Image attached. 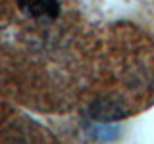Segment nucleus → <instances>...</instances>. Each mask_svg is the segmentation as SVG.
I'll use <instances>...</instances> for the list:
<instances>
[{"label":"nucleus","instance_id":"f257e3e1","mask_svg":"<svg viewBox=\"0 0 154 144\" xmlns=\"http://www.w3.org/2000/svg\"><path fill=\"white\" fill-rule=\"evenodd\" d=\"M19 10L37 21H54L60 16V0H16Z\"/></svg>","mask_w":154,"mask_h":144},{"label":"nucleus","instance_id":"f03ea898","mask_svg":"<svg viewBox=\"0 0 154 144\" xmlns=\"http://www.w3.org/2000/svg\"><path fill=\"white\" fill-rule=\"evenodd\" d=\"M89 115L94 119H102V121H114V119L122 117L123 112L119 110V106H116L112 102H96L91 106Z\"/></svg>","mask_w":154,"mask_h":144},{"label":"nucleus","instance_id":"7ed1b4c3","mask_svg":"<svg viewBox=\"0 0 154 144\" xmlns=\"http://www.w3.org/2000/svg\"><path fill=\"white\" fill-rule=\"evenodd\" d=\"M91 133L94 134L96 138H100V140H112L114 136H118L119 129L116 127V125H106V123H98L94 125V129H91Z\"/></svg>","mask_w":154,"mask_h":144}]
</instances>
